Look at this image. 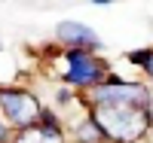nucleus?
I'll return each instance as SVG.
<instances>
[{
  "label": "nucleus",
  "mask_w": 153,
  "mask_h": 143,
  "mask_svg": "<svg viewBox=\"0 0 153 143\" xmlns=\"http://www.w3.org/2000/svg\"><path fill=\"white\" fill-rule=\"evenodd\" d=\"M3 131H6V125H3V119H0V137H3Z\"/></svg>",
  "instance_id": "8"
},
{
  "label": "nucleus",
  "mask_w": 153,
  "mask_h": 143,
  "mask_svg": "<svg viewBox=\"0 0 153 143\" xmlns=\"http://www.w3.org/2000/svg\"><path fill=\"white\" fill-rule=\"evenodd\" d=\"M0 107L6 110V116L16 125H31L40 116V103H37L28 92H0Z\"/></svg>",
  "instance_id": "3"
},
{
  "label": "nucleus",
  "mask_w": 153,
  "mask_h": 143,
  "mask_svg": "<svg viewBox=\"0 0 153 143\" xmlns=\"http://www.w3.org/2000/svg\"><path fill=\"white\" fill-rule=\"evenodd\" d=\"M135 64H141V67H147V73L153 76V52H132L129 55Z\"/></svg>",
  "instance_id": "7"
},
{
  "label": "nucleus",
  "mask_w": 153,
  "mask_h": 143,
  "mask_svg": "<svg viewBox=\"0 0 153 143\" xmlns=\"http://www.w3.org/2000/svg\"><path fill=\"white\" fill-rule=\"evenodd\" d=\"M16 143H61V134H58L55 122H49V125H37V128L19 131Z\"/></svg>",
  "instance_id": "6"
},
{
  "label": "nucleus",
  "mask_w": 153,
  "mask_h": 143,
  "mask_svg": "<svg viewBox=\"0 0 153 143\" xmlns=\"http://www.w3.org/2000/svg\"><path fill=\"white\" fill-rule=\"evenodd\" d=\"M95 125L107 137L129 143L135 137H141L150 125V113L141 103H95Z\"/></svg>",
  "instance_id": "1"
},
{
  "label": "nucleus",
  "mask_w": 153,
  "mask_h": 143,
  "mask_svg": "<svg viewBox=\"0 0 153 143\" xmlns=\"http://www.w3.org/2000/svg\"><path fill=\"white\" fill-rule=\"evenodd\" d=\"M68 64H71L68 82H74V85H101V79H104V64L80 49L68 55Z\"/></svg>",
  "instance_id": "2"
},
{
  "label": "nucleus",
  "mask_w": 153,
  "mask_h": 143,
  "mask_svg": "<svg viewBox=\"0 0 153 143\" xmlns=\"http://www.w3.org/2000/svg\"><path fill=\"white\" fill-rule=\"evenodd\" d=\"M95 100L98 103H141V107H147V92L141 85L135 82H104L95 88Z\"/></svg>",
  "instance_id": "4"
},
{
  "label": "nucleus",
  "mask_w": 153,
  "mask_h": 143,
  "mask_svg": "<svg viewBox=\"0 0 153 143\" xmlns=\"http://www.w3.org/2000/svg\"><path fill=\"white\" fill-rule=\"evenodd\" d=\"M58 37L65 43H76V46H98V37L92 28H86L80 21H61L58 24Z\"/></svg>",
  "instance_id": "5"
}]
</instances>
